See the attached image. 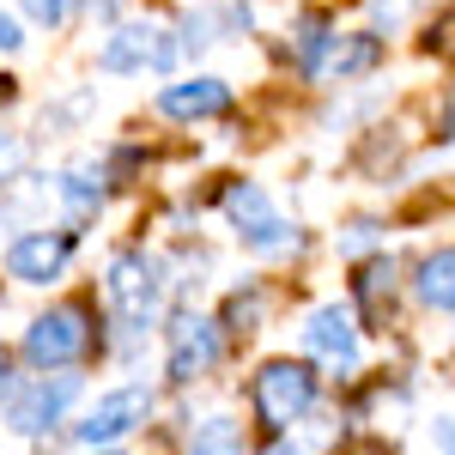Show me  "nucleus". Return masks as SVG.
I'll return each instance as SVG.
<instances>
[{
  "mask_svg": "<svg viewBox=\"0 0 455 455\" xmlns=\"http://www.w3.org/2000/svg\"><path fill=\"white\" fill-rule=\"evenodd\" d=\"M92 352H104V328L92 322V304H85V298H68V304H55V310L31 315V328H25V364L43 371V377L79 371Z\"/></svg>",
  "mask_w": 455,
  "mask_h": 455,
  "instance_id": "obj_1",
  "label": "nucleus"
},
{
  "mask_svg": "<svg viewBox=\"0 0 455 455\" xmlns=\"http://www.w3.org/2000/svg\"><path fill=\"white\" fill-rule=\"evenodd\" d=\"M164 285H171L164 280V261L146 255V249H122V255L109 261L104 298H109V310H116V322H122L128 352L152 334V322H158V310H164Z\"/></svg>",
  "mask_w": 455,
  "mask_h": 455,
  "instance_id": "obj_2",
  "label": "nucleus"
},
{
  "mask_svg": "<svg viewBox=\"0 0 455 455\" xmlns=\"http://www.w3.org/2000/svg\"><path fill=\"white\" fill-rule=\"evenodd\" d=\"M315 401H322V377L304 358H267L255 377H249V413L261 419V431L285 437L298 419H310Z\"/></svg>",
  "mask_w": 455,
  "mask_h": 455,
  "instance_id": "obj_3",
  "label": "nucleus"
},
{
  "mask_svg": "<svg viewBox=\"0 0 455 455\" xmlns=\"http://www.w3.org/2000/svg\"><path fill=\"white\" fill-rule=\"evenodd\" d=\"M79 371H55V377H31V383H12L6 395V425L19 437H43L68 419V407L79 401Z\"/></svg>",
  "mask_w": 455,
  "mask_h": 455,
  "instance_id": "obj_4",
  "label": "nucleus"
},
{
  "mask_svg": "<svg viewBox=\"0 0 455 455\" xmlns=\"http://www.w3.org/2000/svg\"><path fill=\"white\" fill-rule=\"evenodd\" d=\"M225 219L237 225V243L249 255H285V249H298V231L274 212L261 182H231L225 188Z\"/></svg>",
  "mask_w": 455,
  "mask_h": 455,
  "instance_id": "obj_5",
  "label": "nucleus"
},
{
  "mask_svg": "<svg viewBox=\"0 0 455 455\" xmlns=\"http://www.w3.org/2000/svg\"><path fill=\"white\" fill-rule=\"evenodd\" d=\"M146 419H152V388L122 383V388H109V395L92 401V413L73 425V437H79L85 450H116V443H122L128 431H140Z\"/></svg>",
  "mask_w": 455,
  "mask_h": 455,
  "instance_id": "obj_6",
  "label": "nucleus"
},
{
  "mask_svg": "<svg viewBox=\"0 0 455 455\" xmlns=\"http://www.w3.org/2000/svg\"><path fill=\"white\" fill-rule=\"evenodd\" d=\"M6 274L19 285H55L68 274L73 261V231H49V225H31V231H19L12 243H6Z\"/></svg>",
  "mask_w": 455,
  "mask_h": 455,
  "instance_id": "obj_7",
  "label": "nucleus"
},
{
  "mask_svg": "<svg viewBox=\"0 0 455 455\" xmlns=\"http://www.w3.org/2000/svg\"><path fill=\"white\" fill-rule=\"evenodd\" d=\"M219 352H225L219 322H207V315H195V310H182V315L171 322V358H164V377H171V388L201 383L212 364H219Z\"/></svg>",
  "mask_w": 455,
  "mask_h": 455,
  "instance_id": "obj_8",
  "label": "nucleus"
},
{
  "mask_svg": "<svg viewBox=\"0 0 455 455\" xmlns=\"http://www.w3.org/2000/svg\"><path fill=\"white\" fill-rule=\"evenodd\" d=\"M304 347H310L322 364L352 371V364H358V315H352L347 304H322V310H310V322H304Z\"/></svg>",
  "mask_w": 455,
  "mask_h": 455,
  "instance_id": "obj_9",
  "label": "nucleus"
},
{
  "mask_svg": "<svg viewBox=\"0 0 455 455\" xmlns=\"http://www.w3.org/2000/svg\"><path fill=\"white\" fill-rule=\"evenodd\" d=\"M171 61H176V43H164V31H152V25H122V31H109L104 55H98L104 73H140V68H171Z\"/></svg>",
  "mask_w": 455,
  "mask_h": 455,
  "instance_id": "obj_10",
  "label": "nucleus"
},
{
  "mask_svg": "<svg viewBox=\"0 0 455 455\" xmlns=\"http://www.w3.org/2000/svg\"><path fill=\"white\" fill-rule=\"evenodd\" d=\"M231 109V85L212 79V73H195V79H176L158 92V116L171 122H207V116H225Z\"/></svg>",
  "mask_w": 455,
  "mask_h": 455,
  "instance_id": "obj_11",
  "label": "nucleus"
},
{
  "mask_svg": "<svg viewBox=\"0 0 455 455\" xmlns=\"http://www.w3.org/2000/svg\"><path fill=\"white\" fill-rule=\"evenodd\" d=\"M395 285H401V267H395V255H371V261H358L352 304L364 310V322H388V310H395Z\"/></svg>",
  "mask_w": 455,
  "mask_h": 455,
  "instance_id": "obj_12",
  "label": "nucleus"
},
{
  "mask_svg": "<svg viewBox=\"0 0 455 455\" xmlns=\"http://www.w3.org/2000/svg\"><path fill=\"white\" fill-rule=\"evenodd\" d=\"M413 298L425 310H455V249H431L419 267H413Z\"/></svg>",
  "mask_w": 455,
  "mask_h": 455,
  "instance_id": "obj_13",
  "label": "nucleus"
},
{
  "mask_svg": "<svg viewBox=\"0 0 455 455\" xmlns=\"http://www.w3.org/2000/svg\"><path fill=\"white\" fill-rule=\"evenodd\" d=\"M377 61H383L377 31H352V36H334V49H328L322 73H328V79H358V73H371Z\"/></svg>",
  "mask_w": 455,
  "mask_h": 455,
  "instance_id": "obj_14",
  "label": "nucleus"
},
{
  "mask_svg": "<svg viewBox=\"0 0 455 455\" xmlns=\"http://www.w3.org/2000/svg\"><path fill=\"white\" fill-rule=\"evenodd\" d=\"M182 455H243V425L231 419V413H207V419L188 425Z\"/></svg>",
  "mask_w": 455,
  "mask_h": 455,
  "instance_id": "obj_15",
  "label": "nucleus"
},
{
  "mask_svg": "<svg viewBox=\"0 0 455 455\" xmlns=\"http://www.w3.org/2000/svg\"><path fill=\"white\" fill-rule=\"evenodd\" d=\"M261 322H267V285H261V280L237 285V291L225 298V315H219V328H225L231 340H243V334H255Z\"/></svg>",
  "mask_w": 455,
  "mask_h": 455,
  "instance_id": "obj_16",
  "label": "nucleus"
},
{
  "mask_svg": "<svg viewBox=\"0 0 455 455\" xmlns=\"http://www.w3.org/2000/svg\"><path fill=\"white\" fill-rule=\"evenodd\" d=\"M291 36H298V68H304V73L315 79V73H322V61H328V49H334V36H340V31L328 25V12H315V6H310V12H298V25H291Z\"/></svg>",
  "mask_w": 455,
  "mask_h": 455,
  "instance_id": "obj_17",
  "label": "nucleus"
},
{
  "mask_svg": "<svg viewBox=\"0 0 455 455\" xmlns=\"http://www.w3.org/2000/svg\"><path fill=\"white\" fill-rule=\"evenodd\" d=\"M25 158H31V146L19 140V134H6V128H0V188L25 171Z\"/></svg>",
  "mask_w": 455,
  "mask_h": 455,
  "instance_id": "obj_18",
  "label": "nucleus"
},
{
  "mask_svg": "<svg viewBox=\"0 0 455 455\" xmlns=\"http://www.w3.org/2000/svg\"><path fill=\"white\" fill-rule=\"evenodd\" d=\"M25 12H31V25H43V31H55V25H68L73 0H25Z\"/></svg>",
  "mask_w": 455,
  "mask_h": 455,
  "instance_id": "obj_19",
  "label": "nucleus"
},
{
  "mask_svg": "<svg viewBox=\"0 0 455 455\" xmlns=\"http://www.w3.org/2000/svg\"><path fill=\"white\" fill-rule=\"evenodd\" d=\"M377 231H383L377 219H352V225H347V237H340V249H347V255H358V249H371V243H377Z\"/></svg>",
  "mask_w": 455,
  "mask_h": 455,
  "instance_id": "obj_20",
  "label": "nucleus"
},
{
  "mask_svg": "<svg viewBox=\"0 0 455 455\" xmlns=\"http://www.w3.org/2000/svg\"><path fill=\"white\" fill-rule=\"evenodd\" d=\"M340 455H395V443L388 437H371V431H358V437H347V450Z\"/></svg>",
  "mask_w": 455,
  "mask_h": 455,
  "instance_id": "obj_21",
  "label": "nucleus"
},
{
  "mask_svg": "<svg viewBox=\"0 0 455 455\" xmlns=\"http://www.w3.org/2000/svg\"><path fill=\"white\" fill-rule=\"evenodd\" d=\"M431 443H437V455H455V419H450V413L431 425Z\"/></svg>",
  "mask_w": 455,
  "mask_h": 455,
  "instance_id": "obj_22",
  "label": "nucleus"
},
{
  "mask_svg": "<svg viewBox=\"0 0 455 455\" xmlns=\"http://www.w3.org/2000/svg\"><path fill=\"white\" fill-rule=\"evenodd\" d=\"M19 43H25V36H19V19H6V12H0V49H6V55H12V49H19Z\"/></svg>",
  "mask_w": 455,
  "mask_h": 455,
  "instance_id": "obj_23",
  "label": "nucleus"
},
{
  "mask_svg": "<svg viewBox=\"0 0 455 455\" xmlns=\"http://www.w3.org/2000/svg\"><path fill=\"white\" fill-rule=\"evenodd\" d=\"M12 383H19V377H12V352H6V340H0V401L12 395Z\"/></svg>",
  "mask_w": 455,
  "mask_h": 455,
  "instance_id": "obj_24",
  "label": "nucleus"
},
{
  "mask_svg": "<svg viewBox=\"0 0 455 455\" xmlns=\"http://www.w3.org/2000/svg\"><path fill=\"white\" fill-rule=\"evenodd\" d=\"M261 455H310V450H298L291 437H280V443H267V450H261Z\"/></svg>",
  "mask_w": 455,
  "mask_h": 455,
  "instance_id": "obj_25",
  "label": "nucleus"
},
{
  "mask_svg": "<svg viewBox=\"0 0 455 455\" xmlns=\"http://www.w3.org/2000/svg\"><path fill=\"white\" fill-rule=\"evenodd\" d=\"M85 455H128V450H85Z\"/></svg>",
  "mask_w": 455,
  "mask_h": 455,
  "instance_id": "obj_26",
  "label": "nucleus"
}]
</instances>
